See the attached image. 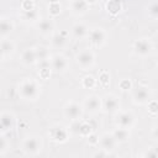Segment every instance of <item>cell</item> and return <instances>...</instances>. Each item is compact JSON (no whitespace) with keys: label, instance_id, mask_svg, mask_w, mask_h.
Listing matches in <instances>:
<instances>
[{"label":"cell","instance_id":"1","mask_svg":"<svg viewBox=\"0 0 158 158\" xmlns=\"http://www.w3.org/2000/svg\"><path fill=\"white\" fill-rule=\"evenodd\" d=\"M17 94L25 101H35L41 95V85L36 79L25 78L17 84Z\"/></svg>","mask_w":158,"mask_h":158},{"label":"cell","instance_id":"2","mask_svg":"<svg viewBox=\"0 0 158 158\" xmlns=\"http://www.w3.org/2000/svg\"><path fill=\"white\" fill-rule=\"evenodd\" d=\"M43 148V139L38 135H28L21 142V151L26 156H37Z\"/></svg>","mask_w":158,"mask_h":158},{"label":"cell","instance_id":"3","mask_svg":"<svg viewBox=\"0 0 158 158\" xmlns=\"http://www.w3.org/2000/svg\"><path fill=\"white\" fill-rule=\"evenodd\" d=\"M96 62L95 53L90 48H84L75 54V63L83 70H90Z\"/></svg>","mask_w":158,"mask_h":158},{"label":"cell","instance_id":"4","mask_svg":"<svg viewBox=\"0 0 158 158\" xmlns=\"http://www.w3.org/2000/svg\"><path fill=\"white\" fill-rule=\"evenodd\" d=\"M48 137L56 143H65L70 137L69 127L62 123H54L48 130Z\"/></svg>","mask_w":158,"mask_h":158},{"label":"cell","instance_id":"5","mask_svg":"<svg viewBox=\"0 0 158 158\" xmlns=\"http://www.w3.org/2000/svg\"><path fill=\"white\" fill-rule=\"evenodd\" d=\"M84 107L83 104H79L78 101L74 100H69L65 102V105L63 106V115L65 118H68L69 121H74V120H80L84 115Z\"/></svg>","mask_w":158,"mask_h":158},{"label":"cell","instance_id":"6","mask_svg":"<svg viewBox=\"0 0 158 158\" xmlns=\"http://www.w3.org/2000/svg\"><path fill=\"white\" fill-rule=\"evenodd\" d=\"M86 38L89 40V43L93 48H101L107 41V33L101 27H93L89 30Z\"/></svg>","mask_w":158,"mask_h":158},{"label":"cell","instance_id":"7","mask_svg":"<svg viewBox=\"0 0 158 158\" xmlns=\"http://www.w3.org/2000/svg\"><path fill=\"white\" fill-rule=\"evenodd\" d=\"M153 43L149 38H138L132 43V52L139 58L148 57L152 53Z\"/></svg>","mask_w":158,"mask_h":158},{"label":"cell","instance_id":"8","mask_svg":"<svg viewBox=\"0 0 158 158\" xmlns=\"http://www.w3.org/2000/svg\"><path fill=\"white\" fill-rule=\"evenodd\" d=\"M115 125L118 127L131 130L136 125V116L132 111H128V110L121 111L120 110L117 114H115Z\"/></svg>","mask_w":158,"mask_h":158},{"label":"cell","instance_id":"9","mask_svg":"<svg viewBox=\"0 0 158 158\" xmlns=\"http://www.w3.org/2000/svg\"><path fill=\"white\" fill-rule=\"evenodd\" d=\"M83 107H84V111L85 112H88L90 115H96V114H99L102 110V100L96 94L88 95L84 99Z\"/></svg>","mask_w":158,"mask_h":158},{"label":"cell","instance_id":"10","mask_svg":"<svg viewBox=\"0 0 158 158\" xmlns=\"http://www.w3.org/2000/svg\"><path fill=\"white\" fill-rule=\"evenodd\" d=\"M102 100V112L109 114V115H115L120 111L121 104L118 98L115 94H106L104 98H101Z\"/></svg>","mask_w":158,"mask_h":158},{"label":"cell","instance_id":"11","mask_svg":"<svg viewBox=\"0 0 158 158\" xmlns=\"http://www.w3.org/2000/svg\"><path fill=\"white\" fill-rule=\"evenodd\" d=\"M151 100V90L144 85H138L132 91V101L135 105H147Z\"/></svg>","mask_w":158,"mask_h":158},{"label":"cell","instance_id":"12","mask_svg":"<svg viewBox=\"0 0 158 158\" xmlns=\"http://www.w3.org/2000/svg\"><path fill=\"white\" fill-rule=\"evenodd\" d=\"M51 68L54 73L60 74V73H64L69 68V62L64 54L56 53L51 56Z\"/></svg>","mask_w":158,"mask_h":158},{"label":"cell","instance_id":"13","mask_svg":"<svg viewBox=\"0 0 158 158\" xmlns=\"http://www.w3.org/2000/svg\"><path fill=\"white\" fill-rule=\"evenodd\" d=\"M16 125V117L10 111H2L0 115V130L1 133L6 135L7 132L12 131Z\"/></svg>","mask_w":158,"mask_h":158},{"label":"cell","instance_id":"14","mask_svg":"<svg viewBox=\"0 0 158 158\" xmlns=\"http://www.w3.org/2000/svg\"><path fill=\"white\" fill-rule=\"evenodd\" d=\"M69 36L70 33L68 31H59V32H54L51 36V46L54 49H63L68 42H69Z\"/></svg>","mask_w":158,"mask_h":158},{"label":"cell","instance_id":"15","mask_svg":"<svg viewBox=\"0 0 158 158\" xmlns=\"http://www.w3.org/2000/svg\"><path fill=\"white\" fill-rule=\"evenodd\" d=\"M117 144H118V143L116 142V139H115L112 132H104V133L99 137V144H98V146H99L100 148H102L104 151L109 152V153H111L112 151H115V148H116Z\"/></svg>","mask_w":158,"mask_h":158},{"label":"cell","instance_id":"16","mask_svg":"<svg viewBox=\"0 0 158 158\" xmlns=\"http://www.w3.org/2000/svg\"><path fill=\"white\" fill-rule=\"evenodd\" d=\"M36 28L38 31V33L41 36H52L54 33V28H56V25H54V21L52 20V17L49 19H42L40 20L37 23H36Z\"/></svg>","mask_w":158,"mask_h":158},{"label":"cell","instance_id":"17","mask_svg":"<svg viewBox=\"0 0 158 158\" xmlns=\"http://www.w3.org/2000/svg\"><path fill=\"white\" fill-rule=\"evenodd\" d=\"M16 51V44L12 40L7 38H1L0 41V52H1V59L6 60L9 58H11L14 56Z\"/></svg>","mask_w":158,"mask_h":158},{"label":"cell","instance_id":"18","mask_svg":"<svg viewBox=\"0 0 158 158\" xmlns=\"http://www.w3.org/2000/svg\"><path fill=\"white\" fill-rule=\"evenodd\" d=\"M89 4L86 0H70L69 1V10L75 16H81L88 12Z\"/></svg>","mask_w":158,"mask_h":158},{"label":"cell","instance_id":"19","mask_svg":"<svg viewBox=\"0 0 158 158\" xmlns=\"http://www.w3.org/2000/svg\"><path fill=\"white\" fill-rule=\"evenodd\" d=\"M89 33V27L84 22H75L70 28V36L74 40H83L86 38Z\"/></svg>","mask_w":158,"mask_h":158},{"label":"cell","instance_id":"20","mask_svg":"<svg viewBox=\"0 0 158 158\" xmlns=\"http://www.w3.org/2000/svg\"><path fill=\"white\" fill-rule=\"evenodd\" d=\"M20 62L26 67H32L37 64V56L35 48H26L20 56Z\"/></svg>","mask_w":158,"mask_h":158},{"label":"cell","instance_id":"21","mask_svg":"<svg viewBox=\"0 0 158 158\" xmlns=\"http://www.w3.org/2000/svg\"><path fill=\"white\" fill-rule=\"evenodd\" d=\"M19 16L21 19L22 22L25 23H37L40 21V11L37 10V7L32 9V10H28V11H25V10H20L19 12Z\"/></svg>","mask_w":158,"mask_h":158},{"label":"cell","instance_id":"22","mask_svg":"<svg viewBox=\"0 0 158 158\" xmlns=\"http://www.w3.org/2000/svg\"><path fill=\"white\" fill-rule=\"evenodd\" d=\"M15 28V23L10 17L2 16L0 20V37L1 38H7Z\"/></svg>","mask_w":158,"mask_h":158},{"label":"cell","instance_id":"23","mask_svg":"<svg viewBox=\"0 0 158 158\" xmlns=\"http://www.w3.org/2000/svg\"><path fill=\"white\" fill-rule=\"evenodd\" d=\"M112 135L118 144L126 143L131 137V132L128 128H123V127H118V126H116V128L112 130Z\"/></svg>","mask_w":158,"mask_h":158},{"label":"cell","instance_id":"24","mask_svg":"<svg viewBox=\"0 0 158 158\" xmlns=\"http://www.w3.org/2000/svg\"><path fill=\"white\" fill-rule=\"evenodd\" d=\"M93 132H95L94 126L89 121H83L80 120V127H79V136L80 137H88Z\"/></svg>","mask_w":158,"mask_h":158},{"label":"cell","instance_id":"25","mask_svg":"<svg viewBox=\"0 0 158 158\" xmlns=\"http://www.w3.org/2000/svg\"><path fill=\"white\" fill-rule=\"evenodd\" d=\"M47 10H48V15L51 17H57L58 15H60L62 12V5L59 1L53 0L47 5Z\"/></svg>","mask_w":158,"mask_h":158},{"label":"cell","instance_id":"26","mask_svg":"<svg viewBox=\"0 0 158 158\" xmlns=\"http://www.w3.org/2000/svg\"><path fill=\"white\" fill-rule=\"evenodd\" d=\"M36 49V56H37V63L40 60H44V59H51V54H49V49L46 46H37L35 47Z\"/></svg>","mask_w":158,"mask_h":158},{"label":"cell","instance_id":"27","mask_svg":"<svg viewBox=\"0 0 158 158\" xmlns=\"http://www.w3.org/2000/svg\"><path fill=\"white\" fill-rule=\"evenodd\" d=\"M98 85V79H95V77L93 75H85L81 79V86L84 89H94Z\"/></svg>","mask_w":158,"mask_h":158},{"label":"cell","instance_id":"28","mask_svg":"<svg viewBox=\"0 0 158 158\" xmlns=\"http://www.w3.org/2000/svg\"><path fill=\"white\" fill-rule=\"evenodd\" d=\"M9 151H10V139L4 133H1V136H0V157L6 156V153Z\"/></svg>","mask_w":158,"mask_h":158},{"label":"cell","instance_id":"29","mask_svg":"<svg viewBox=\"0 0 158 158\" xmlns=\"http://www.w3.org/2000/svg\"><path fill=\"white\" fill-rule=\"evenodd\" d=\"M147 14L151 19L153 20H158V1L152 2L148 7H147Z\"/></svg>","mask_w":158,"mask_h":158},{"label":"cell","instance_id":"30","mask_svg":"<svg viewBox=\"0 0 158 158\" xmlns=\"http://www.w3.org/2000/svg\"><path fill=\"white\" fill-rule=\"evenodd\" d=\"M98 84H100L101 86L106 88L109 84H110V75L107 72H101L99 74V78H98Z\"/></svg>","mask_w":158,"mask_h":158},{"label":"cell","instance_id":"31","mask_svg":"<svg viewBox=\"0 0 158 158\" xmlns=\"http://www.w3.org/2000/svg\"><path fill=\"white\" fill-rule=\"evenodd\" d=\"M147 110H148V112L149 114H152V115H156V114H158V101L157 100H149V102L147 104Z\"/></svg>","mask_w":158,"mask_h":158},{"label":"cell","instance_id":"32","mask_svg":"<svg viewBox=\"0 0 158 158\" xmlns=\"http://www.w3.org/2000/svg\"><path fill=\"white\" fill-rule=\"evenodd\" d=\"M118 88L122 90V91H128L132 89V81L130 79H122L118 84Z\"/></svg>","mask_w":158,"mask_h":158},{"label":"cell","instance_id":"33","mask_svg":"<svg viewBox=\"0 0 158 158\" xmlns=\"http://www.w3.org/2000/svg\"><path fill=\"white\" fill-rule=\"evenodd\" d=\"M35 7H36V5H35V1L33 0H23L21 2V10L28 11V10L35 9Z\"/></svg>","mask_w":158,"mask_h":158},{"label":"cell","instance_id":"34","mask_svg":"<svg viewBox=\"0 0 158 158\" xmlns=\"http://www.w3.org/2000/svg\"><path fill=\"white\" fill-rule=\"evenodd\" d=\"M142 157H149V158L158 157V148H154V147L148 148L146 152H143V153H142Z\"/></svg>","mask_w":158,"mask_h":158},{"label":"cell","instance_id":"35","mask_svg":"<svg viewBox=\"0 0 158 158\" xmlns=\"http://www.w3.org/2000/svg\"><path fill=\"white\" fill-rule=\"evenodd\" d=\"M52 72H53L52 68H41V69H38V75L42 79H48Z\"/></svg>","mask_w":158,"mask_h":158},{"label":"cell","instance_id":"36","mask_svg":"<svg viewBox=\"0 0 158 158\" xmlns=\"http://www.w3.org/2000/svg\"><path fill=\"white\" fill-rule=\"evenodd\" d=\"M99 135H96L95 132H93L90 136H88L86 138H88V142L90 143V144H93V146H95V144H99Z\"/></svg>","mask_w":158,"mask_h":158},{"label":"cell","instance_id":"37","mask_svg":"<svg viewBox=\"0 0 158 158\" xmlns=\"http://www.w3.org/2000/svg\"><path fill=\"white\" fill-rule=\"evenodd\" d=\"M109 154H110L109 152H106V151H104L102 148H100V147H99V151H96V152H94V153H93L91 156L96 158V157H107Z\"/></svg>","mask_w":158,"mask_h":158},{"label":"cell","instance_id":"38","mask_svg":"<svg viewBox=\"0 0 158 158\" xmlns=\"http://www.w3.org/2000/svg\"><path fill=\"white\" fill-rule=\"evenodd\" d=\"M151 135H152V137H153L156 141H158V125H156V126H153V127H152Z\"/></svg>","mask_w":158,"mask_h":158},{"label":"cell","instance_id":"39","mask_svg":"<svg viewBox=\"0 0 158 158\" xmlns=\"http://www.w3.org/2000/svg\"><path fill=\"white\" fill-rule=\"evenodd\" d=\"M86 1H88V4H89V5H94L98 0H86Z\"/></svg>","mask_w":158,"mask_h":158},{"label":"cell","instance_id":"40","mask_svg":"<svg viewBox=\"0 0 158 158\" xmlns=\"http://www.w3.org/2000/svg\"><path fill=\"white\" fill-rule=\"evenodd\" d=\"M156 63H157V65H158V54H157V57H156Z\"/></svg>","mask_w":158,"mask_h":158}]
</instances>
